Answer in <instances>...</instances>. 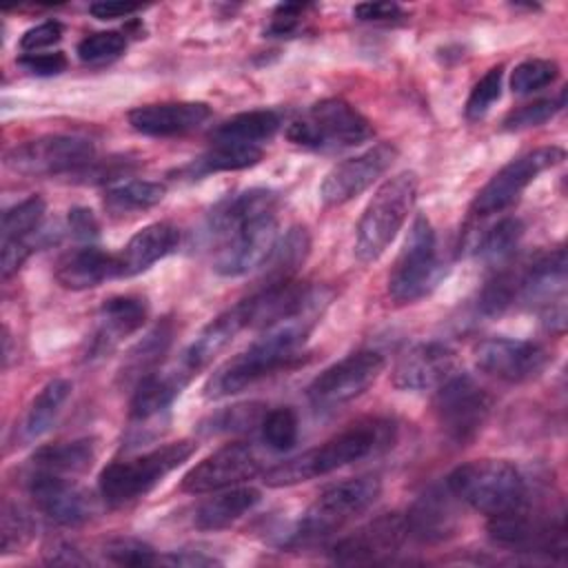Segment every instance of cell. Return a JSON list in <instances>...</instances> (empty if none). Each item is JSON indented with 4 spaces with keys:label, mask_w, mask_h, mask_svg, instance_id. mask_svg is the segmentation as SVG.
<instances>
[{
    "label": "cell",
    "mask_w": 568,
    "mask_h": 568,
    "mask_svg": "<svg viewBox=\"0 0 568 568\" xmlns=\"http://www.w3.org/2000/svg\"><path fill=\"white\" fill-rule=\"evenodd\" d=\"M277 193L248 189L222 200L209 215V233L217 240L213 268L222 277H240L264 266L277 244Z\"/></svg>",
    "instance_id": "1"
},
{
    "label": "cell",
    "mask_w": 568,
    "mask_h": 568,
    "mask_svg": "<svg viewBox=\"0 0 568 568\" xmlns=\"http://www.w3.org/2000/svg\"><path fill=\"white\" fill-rule=\"evenodd\" d=\"M333 293L324 286H313L306 306L264 328V333L244 351L229 357L206 382L204 397L220 399L235 395L255 382L273 375L280 368H288L300 355L311 328L320 322L324 308L328 306Z\"/></svg>",
    "instance_id": "2"
},
{
    "label": "cell",
    "mask_w": 568,
    "mask_h": 568,
    "mask_svg": "<svg viewBox=\"0 0 568 568\" xmlns=\"http://www.w3.org/2000/svg\"><path fill=\"white\" fill-rule=\"evenodd\" d=\"M397 437V424L388 417H364L346 426L342 433L326 439L322 446L308 448L302 455L284 459L264 473V484L273 488L295 486L353 462L366 459L393 446Z\"/></svg>",
    "instance_id": "3"
},
{
    "label": "cell",
    "mask_w": 568,
    "mask_h": 568,
    "mask_svg": "<svg viewBox=\"0 0 568 568\" xmlns=\"http://www.w3.org/2000/svg\"><path fill=\"white\" fill-rule=\"evenodd\" d=\"M455 499L495 517L526 506V479L506 459H475L457 466L446 477Z\"/></svg>",
    "instance_id": "4"
},
{
    "label": "cell",
    "mask_w": 568,
    "mask_h": 568,
    "mask_svg": "<svg viewBox=\"0 0 568 568\" xmlns=\"http://www.w3.org/2000/svg\"><path fill=\"white\" fill-rule=\"evenodd\" d=\"M417 197L415 171H402L388 178L366 204L355 233V257L371 264L384 255Z\"/></svg>",
    "instance_id": "5"
},
{
    "label": "cell",
    "mask_w": 568,
    "mask_h": 568,
    "mask_svg": "<svg viewBox=\"0 0 568 568\" xmlns=\"http://www.w3.org/2000/svg\"><path fill=\"white\" fill-rule=\"evenodd\" d=\"M195 442L180 439L164 444L155 450H149L140 457L109 464L98 479L100 497L109 506H124L129 501L144 497L169 473L182 466L195 453Z\"/></svg>",
    "instance_id": "6"
},
{
    "label": "cell",
    "mask_w": 568,
    "mask_h": 568,
    "mask_svg": "<svg viewBox=\"0 0 568 568\" xmlns=\"http://www.w3.org/2000/svg\"><path fill=\"white\" fill-rule=\"evenodd\" d=\"M382 493V481L375 475H362L326 488L302 515L291 532V544H311L339 530L344 524L368 510Z\"/></svg>",
    "instance_id": "7"
},
{
    "label": "cell",
    "mask_w": 568,
    "mask_h": 568,
    "mask_svg": "<svg viewBox=\"0 0 568 568\" xmlns=\"http://www.w3.org/2000/svg\"><path fill=\"white\" fill-rule=\"evenodd\" d=\"M371 135V122L353 104L337 98L313 104L286 129V138L293 144L313 151L348 149L366 142Z\"/></svg>",
    "instance_id": "8"
},
{
    "label": "cell",
    "mask_w": 568,
    "mask_h": 568,
    "mask_svg": "<svg viewBox=\"0 0 568 568\" xmlns=\"http://www.w3.org/2000/svg\"><path fill=\"white\" fill-rule=\"evenodd\" d=\"M444 275L437 257L435 231L426 215H415L404 248L388 275V295L397 304H413L428 295Z\"/></svg>",
    "instance_id": "9"
},
{
    "label": "cell",
    "mask_w": 568,
    "mask_h": 568,
    "mask_svg": "<svg viewBox=\"0 0 568 568\" xmlns=\"http://www.w3.org/2000/svg\"><path fill=\"white\" fill-rule=\"evenodd\" d=\"M493 408V397L470 375H450L437 386L433 413L442 433L455 444L473 442Z\"/></svg>",
    "instance_id": "10"
},
{
    "label": "cell",
    "mask_w": 568,
    "mask_h": 568,
    "mask_svg": "<svg viewBox=\"0 0 568 568\" xmlns=\"http://www.w3.org/2000/svg\"><path fill=\"white\" fill-rule=\"evenodd\" d=\"M95 158L91 140L80 135H42L7 151L4 164L22 175L78 173Z\"/></svg>",
    "instance_id": "11"
},
{
    "label": "cell",
    "mask_w": 568,
    "mask_h": 568,
    "mask_svg": "<svg viewBox=\"0 0 568 568\" xmlns=\"http://www.w3.org/2000/svg\"><path fill=\"white\" fill-rule=\"evenodd\" d=\"M564 158L566 151L561 146L550 144L510 160L477 191L470 204V213L486 217L508 209L524 193V189L537 180V175L561 164Z\"/></svg>",
    "instance_id": "12"
},
{
    "label": "cell",
    "mask_w": 568,
    "mask_h": 568,
    "mask_svg": "<svg viewBox=\"0 0 568 568\" xmlns=\"http://www.w3.org/2000/svg\"><path fill=\"white\" fill-rule=\"evenodd\" d=\"M386 362L377 351H357L324 368L306 388V397L317 410L339 408L375 384Z\"/></svg>",
    "instance_id": "13"
},
{
    "label": "cell",
    "mask_w": 568,
    "mask_h": 568,
    "mask_svg": "<svg viewBox=\"0 0 568 568\" xmlns=\"http://www.w3.org/2000/svg\"><path fill=\"white\" fill-rule=\"evenodd\" d=\"M488 537L495 546L510 552H541L564 555L566 552V526L564 519H537L521 508L490 517Z\"/></svg>",
    "instance_id": "14"
},
{
    "label": "cell",
    "mask_w": 568,
    "mask_h": 568,
    "mask_svg": "<svg viewBox=\"0 0 568 568\" xmlns=\"http://www.w3.org/2000/svg\"><path fill=\"white\" fill-rule=\"evenodd\" d=\"M397 146L390 142H377L359 155L346 158L335 164L320 184V200L326 206H339L362 195L373 182H377L395 162Z\"/></svg>",
    "instance_id": "15"
},
{
    "label": "cell",
    "mask_w": 568,
    "mask_h": 568,
    "mask_svg": "<svg viewBox=\"0 0 568 568\" xmlns=\"http://www.w3.org/2000/svg\"><path fill=\"white\" fill-rule=\"evenodd\" d=\"M473 355L481 373L508 384H521L539 377L550 362V355L544 346L510 337L481 339L473 348Z\"/></svg>",
    "instance_id": "16"
},
{
    "label": "cell",
    "mask_w": 568,
    "mask_h": 568,
    "mask_svg": "<svg viewBox=\"0 0 568 568\" xmlns=\"http://www.w3.org/2000/svg\"><path fill=\"white\" fill-rule=\"evenodd\" d=\"M260 468H262V459L255 453V448L251 444L235 442L204 457L197 466H193L182 477L180 486L184 493H193V495L224 490L255 477Z\"/></svg>",
    "instance_id": "17"
},
{
    "label": "cell",
    "mask_w": 568,
    "mask_h": 568,
    "mask_svg": "<svg viewBox=\"0 0 568 568\" xmlns=\"http://www.w3.org/2000/svg\"><path fill=\"white\" fill-rule=\"evenodd\" d=\"M27 490L36 508L60 526H80L91 519L95 508L91 495L64 475L31 468Z\"/></svg>",
    "instance_id": "18"
},
{
    "label": "cell",
    "mask_w": 568,
    "mask_h": 568,
    "mask_svg": "<svg viewBox=\"0 0 568 568\" xmlns=\"http://www.w3.org/2000/svg\"><path fill=\"white\" fill-rule=\"evenodd\" d=\"M404 515L386 513L342 537L331 548L335 564H371L399 550L406 539Z\"/></svg>",
    "instance_id": "19"
},
{
    "label": "cell",
    "mask_w": 568,
    "mask_h": 568,
    "mask_svg": "<svg viewBox=\"0 0 568 568\" xmlns=\"http://www.w3.org/2000/svg\"><path fill=\"white\" fill-rule=\"evenodd\" d=\"M455 351L442 342H424L413 346L393 371V384L404 390L437 388L455 371Z\"/></svg>",
    "instance_id": "20"
},
{
    "label": "cell",
    "mask_w": 568,
    "mask_h": 568,
    "mask_svg": "<svg viewBox=\"0 0 568 568\" xmlns=\"http://www.w3.org/2000/svg\"><path fill=\"white\" fill-rule=\"evenodd\" d=\"M404 524L406 535L424 544H437L453 537L459 526L455 495L446 486L428 488L413 501L404 515Z\"/></svg>",
    "instance_id": "21"
},
{
    "label": "cell",
    "mask_w": 568,
    "mask_h": 568,
    "mask_svg": "<svg viewBox=\"0 0 568 568\" xmlns=\"http://www.w3.org/2000/svg\"><path fill=\"white\" fill-rule=\"evenodd\" d=\"M126 118L142 135L173 138L202 126L211 118V106L204 102H158L135 106Z\"/></svg>",
    "instance_id": "22"
},
{
    "label": "cell",
    "mask_w": 568,
    "mask_h": 568,
    "mask_svg": "<svg viewBox=\"0 0 568 568\" xmlns=\"http://www.w3.org/2000/svg\"><path fill=\"white\" fill-rule=\"evenodd\" d=\"M242 328H246V324L240 306L235 304L229 311L220 313L200 331V335L189 344V348L182 353L175 366L186 379H191L202 368H206L213 362V357L222 353Z\"/></svg>",
    "instance_id": "23"
},
{
    "label": "cell",
    "mask_w": 568,
    "mask_h": 568,
    "mask_svg": "<svg viewBox=\"0 0 568 568\" xmlns=\"http://www.w3.org/2000/svg\"><path fill=\"white\" fill-rule=\"evenodd\" d=\"M113 277H122L120 257L98 246L75 248L73 253L64 255L55 268L58 284L71 291L93 288Z\"/></svg>",
    "instance_id": "24"
},
{
    "label": "cell",
    "mask_w": 568,
    "mask_h": 568,
    "mask_svg": "<svg viewBox=\"0 0 568 568\" xmlns=\"http://www.w3.org/2000/svg\"><path fill=\"white\" fill-rule=\"evenodd\" d=\"M566 291V251L555 248L521 271L519 297L528 304H539L546 308L564 304Z\"/></svg>",
    "instance_id": "25"
},
{
    "label": "cell",
    "mask_w": 568,
    "mask_h": 568,
    "mask_svg": "<svg viewBox=\"0 0 568 568\" xmlns=\"http://www.w3.org/2000/svg\"><path fill=\"white\" fill-rule=\"evenodd\" d=\"M180 244V229L171 222H153L138 231L122 248L120 266L122 277L138 275L151 268L158 260L171 255Z\"/></svg>",
    "instance_id": "26"
},
{
    "label": "cell",
    "mask_w": 568,
    "mask_h": 568,
    "mask_svg": "<svg viewBox=\"0 0 568 568\" xmlns=\"http://www.w3.org/2000/svg\"><path fill=\"white\" fill-rule=\"evenodd\" d=\"M149 306L142 297L135 295H115L102 302L100 324L93 337V351L102 353L113 348L122 337L135 333L146 322Z\"/></svg>",
    "instance_id": "27"
},
{
    "label": "cell",
    "mask_w": 568,
    "mask_h": 568,
    "mask_svg": "<svg viewBox=\"0 0 568 568\" xmlns=\"http://www.w3.org/2000/svg\"><path fill=\"white\" fill-rule=\"evenodd\" d=\"M189 382L191 379H186L178 366H173L171 371H155V373L142 377L133 386V397H131V406H129L131 419L133 422L155 419L171 406V402L182 393V388Z\"/></svg>",
    "instance_id": "28"
},
{
    "label": "cell",
    "mask_w": 568,
    "mask_h": 568,
    "mask_svg": "<svg viewBox=\"0 0 568 568\" xmlns=\"http://www.w3.org/2000/svg\"><path fill=\"white\" fill-rule=\"evenodd\" d=\"M260 490L251 486H231L224 488L220 495L206 499L195 510V526L202 530H220L237 521L242 515L253 510L260 504Z\"/></svg>",
    "instance_id": "29"
},
{
    "label": "cell",
    "mask_w": 568,
    "mask_h": 568,
    "mask_svg": "<svg viewBox=\"0 0 568 568\" xmlns=\"http://www.w3.org/2000/svg\"><path fill=\"white\" fill-rule=\"evenodd\" d=\"M173 322L166 317L160 324H155L126 355L122 368H120V382L122 384H138L142 377L158 371V364L166 355L171 342H173Z\"/></svg>",
    "instance_id": "30"
},
{
    "label": "cell",
    "mask_w": 568,
    "mask_h": 568,
    "mask_svg": "<svg viewBox=\"0 0 568 568\" xmlns=\"http://www.w3.org/2000/svg\"><path fill=\"white\" fill-rule=\"evenodd\" d=\"M264 151L257 144H240V142H213L200 158L186 164L180 173L189 178H204L220 171H240L257 164Z\"/></svg>",
    "instance_id": "31"
},
{
    "label": "cell",
    "mask_w": 568,
    "mask_h": 568,
    "mask_svg": "<svg viewBox=\"0 0 568 568\" xmlns=\"http://www.w3.org/2000/svg\"><path fill=\"white\" fill-rule=\"evenodd\" d=\"M282 118L271 109H253L237 113L224 122H220L211 131V142H240V144H262L273 138L280 129Z\"/></svg>",
    "instance_id": "32"
},
{
    "label": "cell",
    "mask_w": 568,
    "mask_h": 568,
    "mask_svg": "<svg viewBox=\"0 0 568 568\" xmlns=\"http://www.w3.org/2000/svg\"><path fill=\"white\" fill-rule=\"evenodd\" d=\"M71 388H73L71 382L62 377L51 379L49 384L42 386V390L31 399L20 426V435L24 442H33L42 437L53 426L64 402L71 395Z\"/></svg>",
    "instance_id": "33"
},
{
    "label": "cell",
    "mask_w": 568,
    "mask_h": 568,
    "mask_svg": "<svg viewBox=\"0 0 568 568\" xmlns=\"http://www.w3.org/2000/svg\"><path fill=\"white\" fill-rule=\"evenodd\" d=\"M95 459V442L93 439H73L42 446L31 457L33 470H47L55 475H75L91 468Z\"/></svg>",
    "instance_id": "34"
},
{
    "label": "cell",
    "mask_w": 568,
    "mask_h": 568,
    "mask_svg": "<svg viewBox=\"0 0 568 568\" xmlns=\"http://www.w3.org/2000/svg\"><path fill=\"white\" fill-rule=\"evenodd\" d=\"M166 195V186L153 180H124L118 184H111L104 191V206L113 215L133 213V211H146L160 204Z\"/></svg>",
    "instance_id": "35"
},
{
    "label": "cell",
    "mask_w": 568,
    "mask_h": 568,
    "mask_svg": "<svg viewBox=\"0 0 568 568\" xmlns=\"http://www.w3.org/2000/svg\"><path fill=\"white\" fill-rule=\"evenodd\" d=\"M308 248H311V237H308L306 229H302V226L288 229V233L282 240H277L275 248L271 251L268 260L264 262V266H266L264 284L293 280V273L304 264Z\"/></svg>",
    "instance_id": "36"
},
{
    "label": "cell",
    "mask_w": 568,
    "mask_h": 568,
    "mask_svg": "<svg viewBox=\"0 0 568 568\" xmlns=\"http://www.w3.org/2000/svg\"><path fill=\"white\" fill-rule=\"evenodd\" d=\"M44 217V200L40 195H29L22 202L9 206L2 215V242H24L33 240Z\"/></svg>",
    "instance_id": "37"
},
{
    "label": "cell",
    "mask_w": 568,
    "mask_h": 568,
    "mask_svg": "<svg viewBox=\"0 0 568 568\" xmlns=\"http://www.w3.org/2000/svg\"><path fill=\"white\" fill-rule=\"evenodd\" d=\"M524 235V224L517 217H504L490 231L481 235L475 246V253L486 262H504L513 255Z\"/></svg>",
    "instance_id": "38"
},
{
    "label": "cell",
    "mask_w": 568,
    "mask_h": 568,
    "mask_svg": "<svg viewBox=\"0 0 568 568\" xmlns=\"http://www.w3.org/2000/svg\"><path fill=\"white\" fill-rule=\"evenodd\" d=\"M264 417L262 404H235L220 408L217 413L209 415L204 422H200L197 430L202 435H220V433H237V430H251L253 426H260Z\"/></svg>",
    "instance_id": "39"
},
{
    "label": "cell",
    "mask_w": 568,
    "mask_h": 568,
    "mask_svg": "<svg viewBox=\"0 0 568 568\" xmlns=\"http://www.w3.org/2000/svg\"><path fill=\"white\" fill-rule=\"evenodd\" d=\"M519 284H521V271L506 268L495 273L479 293V302H477L479 311L488 317L501 315L519 297Z\"/></svg>",
    "instance_id": "40"
},
{
    "label": "cell",
    "mask_w": 568,
    "mask_h": 568,
    "mask_svg": "<svg viewBox=\"0 0 568 568\" xmlns=\"http://www.w3.org/2000/svg\"><path fill=\"white\" fill-rule=\"evenodd\" d=\"M33 532H36V524L31 515L22 506L13 501H4L2 515H0V552L2 555L18 552L31 541Z\"/></svg>",
    "instance_id": "41"
},
{
    "label": "cell",
    "mask_w": 568,
    "mask_h": 568,
    "mask_svg": "<svg viewBox=\"0 0 568 568\" xmlns=\"http://www.w3.org/2000/svg\"><path fill=\"white\" fill-rule=\"evenodd\" d=\"M260 428H262L264 444L271 450L284 453V450H291L295 446L300 424H297L295 410L288 408V406H282V408L266 410L262 422H260Z\"/></svg>",
    "instance_id": "42"
},
{
    "label": "cell",
    "mask_w": 568,
    "mask_h": 568,
    "mask_svg": "<svg viewBox=\"0 0 568 568\" xmlns=\"http://www.w3.org/2000/svg\"><path fill=\"white\" fill-rule=\"evenodd\" d=\"M557 78H559L557 62L544 60V58H530L515 67L510 75V89L519 95H528L550 87Z\"/></svg>",
    "instance_id": "43"
},
{
    "label": "cell",
    "mask_w": 568,
    "mask_h": 568,
    "mask_svg": "<svg viewBox=\"0 0 568 568\" xmlns=\"http://www.w3.org/2000/svg\"><path fill=\"white\" fill-rule=\"evenodd\" d=\"M126 49V38L120 31H98L78 42V58L89 64H104L120 58Z\"/></svg>",
    "instance_id": "44"
},
{
    "label": "cell",
    "mask_w": 568,
    "mask_h": 568,
    "mask_svg": "<svg viewBox=\"0 0 568 568\" xmlns=\"http://www.w3.org/2000/svg\"><path fill=\"white\" fill-rule=\"evenodd\" d=\"M501 84H504V67L497 64V67L488 69L481 75V80L473 87V91L466 100V118L481 120L490 111V106L499 100Z\"/></svg>",
    "instance_id": "45"
},
{
    "label": "cell",
    "mask_w": 568,
    "mask_h": 568,
    "mask_svg": "<svg viewBox=\"0 0 568 568\" xmlns=\"http://www.w3.org/2000/svg\"><path fill=\"white\" fill-rule=\"evenodd\" d=\"M564 106V91L557 98H544V100H535L530 104H524L515 111H510L504 118V129L506 131H521V129H530V126H539L544 122H548L550 118H555Z\"/></svg>",
    "instance_id": "46"
},
{
    "label": "cell",
    "mask_w": 568,
    "mask_h": 568,
    "mask_svg": "<svg viewBox=\"0 0 568 568\" xmlns=\"http://www.w3.org/2000/svg\"><path fill=\"white\" fill-rule=\"evenodd\" d=\"M104 557L118 566H149L160 561V557H155L149 544L131 537H118L106 541Z\"/></svg>",
    "instance_id": "47"
},
{
    "label": "cell",
    "mask_w": 568,
    "mask_h": 568,
    "mask_svg": "<svg viewBox=\"0 0 568 568\" xmlns=\"http://www.w3.org/2000/svg\"><path fill=\"white\" fill-rule=\"evenodd\" d=\"M62 33H64V27L58 20H47L27 29L20 38V47L27 53H38L40 49H49L58 44L62 40Z\"/></svg>",
    "instance_id": "48"
},
{
    "label": "cell",
    "mask_w": 568,
    "mask_h": 568,
    "mask_svg": "<svg viewBox=\"0 0 568 568\" xmlns=\"http://www.w3.org/2000/svg\"><path fill=\"white\" fill-rule=\"evenodd\" d=\"M306 9H308V4H297V2L277 4L273 16H271L268 33L271 36H291V33H295Z\"/></svg>",
    "instance_id": "49"
},
{
    "label": "cell",
    "mask_w": 568,
    "mask_h": 568,
    "mask_svg": "<svg viewBox=\"0 0 568 568\" xmlns=\"http://www.w3.org/2000/svg\"><path fill=\"white\" fill-rule=\"evenodd\" d=\"M18 64L33 75H58L67 69L64 53H24Z\"/></svg>",
    "instance_id": "50"
},
{
    "label": "cell",
    "mask_w": 568,
    "mask_h": 568,
    "mask_svg": "<svg viewBox=\"0 0 568 568\" xmlns=\"http://www.w3.org/2000/svg\"><path fill=\"white\" fill-rule=\"evenodd\" d=\"M353 16L362 22H390L404 18L397 2H359L353 7Z\"/></svg>",
    "instance_id": "51"
},
{
    "label": "cell",
    "mask_w": 568,
    "mask_h": 568,
    "mask_svg": "<svg viewBox=\"0 0 568 568\" xmlns=\"http://www.w3.org/2000/svg\"><path fill=\"white\" fill-rule=\"evenodd\" d=\"M67 224H69L71 235L82 240V242H91L100 235V224H98L91 209H84V206L71 209L69 215H67Z\"/></svg>",
    "instance_id": "52"
},
{
    "label": "cell",
    "mask_w": 568,
    "mask_h": 568,
    "mask_svg": "<svg viewBox=\"0 0 568 568\" xmlns=\"http://www.w3.org/2000/svg\"><path fill=\"white\" fill-rule=\"evenodd\" d=\"M91 16L98 20H115V18H126L135 11H140V4L135 2H115V0H102V2H93L89 7Z\"/></svg>",
    "instance_id": "53"
},
{
    "label": "cell",
    "mask_w": 568,
    "mask_h": 568,
    "mask_svg": "<svg viewBox=\"0 0 568 568\" xmlns=\"http://www.w3.org/2000/svg\"><path fill=\"white\" fill-rule=\"evenodd\" d=\"M160 561L173 564V566H213V564H220L215 557H206V555L191 552V550L171 552V555H166V557H160Z\"/></svg>",
    "instance_id": "54"
},
{
    "label": "cell",
    "mask_w": 568,
    "mask_h": 568,
    "mask_svg": "<svg viewBox=\"0 0 568 568\" xmlns=\"http://www.w3.org/2000/svg\"><path fill=\"white\" fill-rule=\"evenodd\" d=\"M47 561L49 564H87V559L80 555V550H75L69 544H53L47 550Z\"/></svg>",
    "instance_id": "55"
}]
</instances>
